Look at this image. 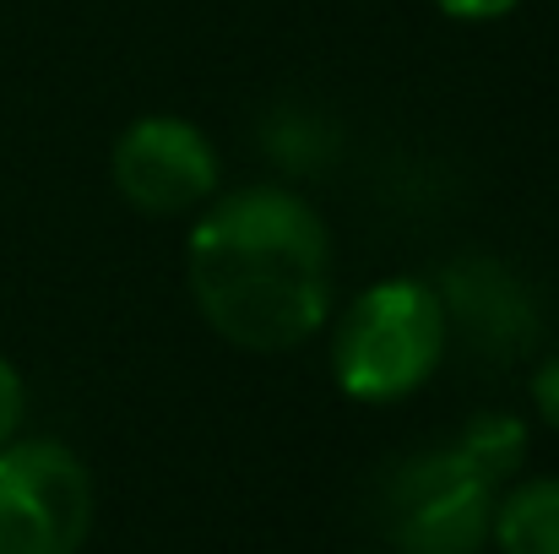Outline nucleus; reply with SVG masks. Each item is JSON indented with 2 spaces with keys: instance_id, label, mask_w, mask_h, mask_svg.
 Masks as SVG:
<instances>
[{
  "instance_id": "1",
  "label": "nucleus",
  "mask_w": 559,
  "mask_h": 554,
  "mask_svg": "<svg viewBox=\"0 0 559 554\" xmlns=\"http://www.w3.org/2000/svg\"><path fill=\"white\" fill-rule=\"evenodd\" d=\"M186 283L223 343L288 354L332 321V228L288 185L228 190L190 228Z\"/></svg>"
},
{
  "instance_id": "2",
  "label": "nucleus",
  "mask_w": 559,
  "mask_h": 554,
  "mask_svg": "<svg viewBox=\"0 0 559 554\" xmlns=\"http://www.w3.org/2000/svg\"><path fill=\"white\" fill-rule=\"evenodd\" d=\"M451 316L435 283L380 278L332 327V375L354 402H402L445 359Z\"/></svg>"
},
{
  "instance_id": "3",
  "label": "nucleus",
  "mask_w": 559,
  "mask_h": 554,
  "mask_svg": "<svg viewBox=\"0 0 559 554\" xmlns=\"http://www.w3.org/2000/svg\"><path fill=\"white\" fill-rule=\"evenodd\" d=\"M500 484L473 468V457L451 446L413 451L391 468L380 517L402 554H478L489 544Z\"/></svg>"
},
{
  "instance_id": "4",
  "label": "nucleus",
  "mask_w": 559,
  "mask_h": 554,
  "mask_svg": "<svg viewBox=\"0 0 559 554\" xmlns=\"http://www.w3.org/2000/svg\"><path fill=\"white\" fill-rule=\"evenodd\" d=\"M93 533L87 462L44 435L0 446V554H76Z\"/></svg>"
},
{
  "instance_id": "5",
  "label": "nucleus",
  "mask_w": 559,
  "mask_h": 554,
  "mask_svg": "<svg viewBox=\"0 0 559 554\" xmlns=\"http://www.w3.org/2000/svg\"><path fill=\"white\" fill-rule=\"evenodd\" d=\"M115 190L147 217H180L212 201L217 148L186 115H142L120 131L109 153Z\"/></svg>"
},
{
  "instance_id": "6",
  "label": "nucleus",
  "mask_w": 559,
  "mask_h": 554,
  "mask_svg": "<svg viewBox=\"0 0 559 554\" xmlns=\"http://www.w3.org/2000/svg\"><path fill=\"white\" fill-rule=\"evenodd\" d=\"M489 544L500 554H559V479H516L495 495Z\"/></svg>"
},
{
  "instance_id": "7",
  "label": "nucleus",
  "mask_w": 559,
  "mask_h": 554,
  "mask_svg": "<svg viewBox=\"0 0 559 554\" xmlns=\"http://www.w3.org/2000/svg\"><path fill=\"white\" fill-rule=\"evenodd\" d=\"M456 446L473 457L478 473H489L495 484H511L527 462V424L516 413H478L462 424Z\"/></svg>"
},
{
  "instance_id": "8",
  "label": "nucleus",
  "mask_w": 559,
  "mask_h": 554,
  "mask_svg": "<svg viewBox=\"0 0 559 554\" xmlns=\"http://www.w3.org/2000/svg\"><path fill=\"white\" fill-rule=\"evenodd\" d=\"M22 419H27V386H22V369L0 354V446L22 435Z\"/></svg>"
},
{
  "instance_id": "9",
  "label": "nucleus",
  "mask_w": 559,
  "mask_h": 554,
  "mask_svg": "<svg viewBox=\"0 0 559 554\" xmlns=\"http://www.w3.org/2000/svg\"><path fill=\"white\" fill-rule=\"evenodd\" d=\"M527 391H533V408H538V419H544L549 429H559V354L533 369V386H527Z\"/></svg>"
},
{
  "instance_id": "10",
  "label": "nucleus",
  "mask_w": 559,
  "mask_h": 554,
  "mask_svg": "<svg viewBox=\"0 0 559 554\" xmlns=\"http://www.w3.org/2000/svg\"><path fill=\"white\" fill-rule=\"evenodd\" d=\"M451 22H500V16H511L522 0H435Z\"/></svg>"
}]
</instances>
